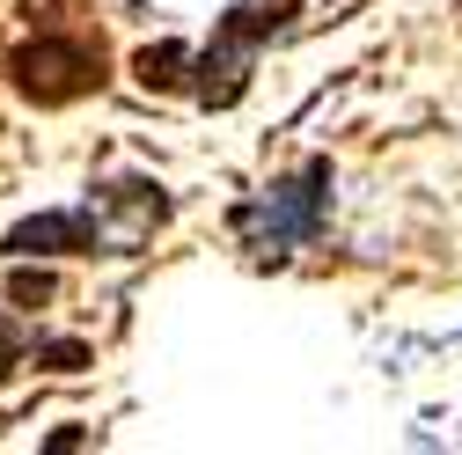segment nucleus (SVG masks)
Masks as SVG:
<instances>
[{
  "instance_id": "1",
  "label": "nucleus",
  "mask_w": 462,
  "mask_h": 455,
  "mask_svg": "<svg viewBox=\"0 0 462 455\" xmlns=\"http://www.w3.org/2000/svg\"><path fill=\"white\" fill-rule=\"evenodd\" d=\"M301 8H309V0H236V8L213 23V44H206V51H191V81H184V96H191V103H206V110L243 103L257 51H264L286 23H294Z\"/></svg>"
},
{
  "instance_id": "2",
  "label": "nucleus",
  "mask_w": 462,
  "mask_h": 455,
  "mask_svg": "<svg viewBox=\"0 0 462 455\" xmlns=\"http://www.w3.org/2000/svg\"><path fill=\"white\" fill-rule=\"evenodd\" d=\"M330 220V154H309L294 177H272L257 199H243L236 213H227V228L257 250V257H286L323 236Z\"/></svg>"
},
{
  "instance_id": "3",
  "label": "nucleus",
  "mask_w": 462,
  "mask_h": 455,
  "mask_svg": "<svg viewBox=\"0 0 462 455\" xmlns=\"http://www.w3.org/2000/svg\"><path fill=\"white\" fill-rule=\"evenodd\" d=\"M110 81V60H103V37H74V30H44V37H23L8 51V88L37 110H60V103H81L88 88Z\"/></svg>"
},
{
  "instance_id": "4",
  "label": "nucleus",
  "mask_w": 462,
  "mask_h": 455,
  "mask_svg": "<svg viewBox=\"0 0 462 455\" xmlns=\"http://www.w3.org/2000/svg\"><path fill=\"white\" fill-rule=\"evenodd\" d=\"M96 250H118V257H125V243L110 236L88 206L30 213V220H15L8 236H0V257H96Z\"/></svg>"
},
{
  "instance_id": "5",
  "label": "nucleus",
  "mask_w": 462,
  "mask_h": 455,
  "mask_svg": "<svg viewBox=\"0 0 462 455\" xmlns=\"http://www.w3.org/2000/svg\"><path fill=\"white\" fill-rule=\"evenodd\" d=\"M133 81H140L147 96H177V88L191 81V44H177V37L140 44V51H133Z\"/></svg>"
},
{
  "instance_id": "6",
  "label": "nucleus",
  "mask_w": 462,
  "mask_h": 455,
  "mask_svg": "<svg viewBox=\"0 0 462 455\" xmlns=\"http://www.w3.org/2000/svg\"><path fill=\"white\" fill-rule=\"evenodd\" d=\"M30 360L51 367V375H81L96 353H88V338H30Z\"/></svg>"
},
{
  "instance_id": "7",
  "label": "nucleus",
  "mask_w": 462,
  "mask_h": 455,
  "mask_svg": "<svg viewBox=\"0 0 462 455\" xmlns=\"http://www.w3.org/2000/svg\"><path fill=\"white\" fill-rule=\"evenodd\" d=\"M51 294H60V287H51V272H30V257H15V272H8V302H15V309H44Z\"/></svg>"
},
{
  "instance_id": "8",
  "label": "nucleus",
  "mask_w": 462,
  "mask_h": 455,
  "mask_svg": "<svg viewBox=\"0 0 462 455\" xmlns=\"http://www.w3.org/2000/svg\"><path fill=\"white\" fill-rule=\"evenodd\" d=\"M23 360H30V330H23L15 316H0V382H8Z\"/></svg>"
}]
</instances>
